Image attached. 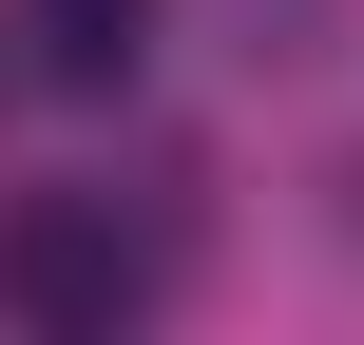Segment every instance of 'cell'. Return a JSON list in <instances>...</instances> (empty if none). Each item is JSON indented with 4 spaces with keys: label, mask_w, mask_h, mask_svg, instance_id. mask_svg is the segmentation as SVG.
<instances>
[{
    "label": "cell",
    "mask_w": 364,
    "mask_h": 345,
    "mask_svg": "<svg viewBox=\"0 0 364 345\" xmlns=\"http://www.w3.org/2000/svg\"><path fill=\"white\" fill-rule=\"evenodd\" d=\"M154 307V230L115 192H19L0 211V327L19 345H115Z\"/></svg>",
    "instance_id": "1"
},
{
    "label": "cell",
    "mask_w": 364,
    "mask_h": 345,
    "mask_svg": "<svg viewBox=\"0 0 364 345\" xmlns=\"http://www.w3.org/2000/svg\"><path fill=\"white\" fill-rule=\"evenodd\" d=\"M0 38H19V77H38V96H115V77L154 58V0H19Z\"/></svg>",
    "instance_id": "2"
}]
</instances>
